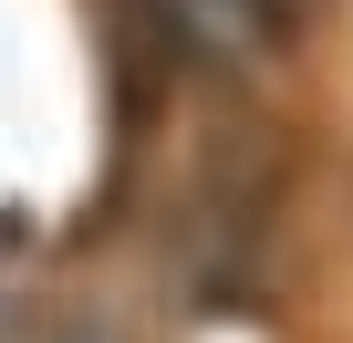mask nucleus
Wrapping results in <instances>:
<instances>
[{
	"mask_svg": "<svg viewBox=\"0 0 353 343\" xmlns=\"http://www.w3.org/2000/svg\"><path fill=\"white\" fill-rule=\"evenodd\" d=\"M135 21L198 73H260L291 42V0H135Z\"/></svg>",
	"mask_w": 353,
	"mask_h": 343,
	"instance_id": "f257e3e1",
	"label": "nucleus"
}]
</instances>
